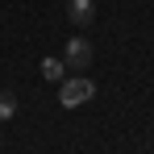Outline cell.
I'll use <instances>...</instances> for the list:
<instances>
[{"mask_svg":"<svg viewBox=\"0 0 154 154\" xmlns=\"http://www.w3.org/2000/svg\"><path fill=\"white\" fill-rule=\"evenodd\" d=\"M13 117H17V96L0 92V121H13Z\"/></svg>","mask_w":154,"mask_h":154,"instance_id":"obj_5","label":"cell"},{"mask_svg":"<svg viewBox=\"0 0 154 154\" xmlns=\"http://www.w3.org/2000/svg\"><path fill=\"white\" fill-rule=\"evenodd\" d=\"M63 63L75 67V71H83V67L92 63V42H88V38H71L67 50H63Z\"/></svg>","mask_w":154,"mask_h":154,"instance_id":"obj_2","label":"cell"},{"mask_svg":"<svg viewBox=\"0 0 154 154\" xmlns=\"http://www.w3.org/2000/svg\"><path fill=\"white\" fill-rule=\"evenodd\" d=\"M67 21L75 29L92 25V21H96V0H67Z\"/></svg>","mask_w":154,"mask_h":154,"instance_id":"obj_3","label":"cell"},{"mask_svg":"<svg viewBox=\"0 0 154 154\" xmlns=\"http://www.w3.org/2000/svg\"><path fill=\"white\" fill-rule=\"evenodd\" d=\"M42 75L54 79V83H63V79H67V63H63V58H42Z\"/></svg>","mask_w":154,"mask_h":154,"instance_id":"obj_4","label":"cell"},{"mask_svg":"<svg viewBox=\"0 0 154 154\" xmlns=\"http://www.w3.org/2000/svg\"><path fill=\"white\" fill-rule=\"evenodd\" d=\"M92 96H96V83H92V79H63V83H58V104H63V108H79V104H88L92 100Z\"/></svg>","mask_w":154,"mask_h":154,"instance_id":"obj_1","label":"cell"}]
</instances>
